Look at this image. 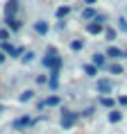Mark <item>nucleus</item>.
I'll return each instance as SVG.
<instances>
[{
    "label": "nucleus",
    "mask_w": 127,
    "mask_h": 134,
    "mask_svg": "<svg viewBox=\"0 0 127 134\" xmlns=\"http://www.w3.org/2000/svg\"><path fill=\"white\" fill-rule=\"evenodd\" d=\"M77 118H79V111H73L68 107L59 109V125H61V130H73V125L77 123Z\"/></svg>",
    "instance_id": "obj_1"
},
{
    "label": "nucleus",
    "mask_w": 127,
    "mask_h": 134,
    "mask_svg": "<svg viewBox=\"0 0 127 134\" xmlns=\"http://www.w3.org/2000/svg\"><path fill=\"white\" fill-rule=\"evenodd\" d=\"M2 23H5V27H7L11 34H16V32L23 30V21L18 16H2Z\"/></svg>",
    "instance_id": "obj_2"
},
{
    "label": "nucleus",
    "mask_w": 127,
    "mask_h": 134,
    "mask_svg": "<svg viewBox=\"0 0 127 134\" xmlns=\"http://www.w3.org/2000/svg\"><path fill=\"white\" fill-rule=\"evenodd\" d=\"M95 91H98L100 96H109V93L113 91V82L109 77H100L98 82H95Z\"/></svg>",
    "instance_id": "obj_3"
},
{
    "label": "nucleus",
    "mask_w": 127,
    "mask_h": 134,
    "mask_svg": "<svg viewBox=\"0 0 127 134\" xmlns=\"http://www.w3.org/2000/svg\"><path fill=\"white\" fill-rule=\"evenodd\" d=\"M32 125H36V120H34V118H30L27 114L18 116V118L11 123V127H14V130H27V127H32Z\"/></svg>",
    "instance_id": "obj_4"
},
{
    "label": "nucleus",
    "mask_w": 127,
    "mask_h": 134,
    "mask_svg": "<svg viewBox=\"0 0 127 134\" xmlns=\"http://www.w3.org/2000/svg\"><path fill=\"white\" fill-rule=\"evenodd\" d=\"M21 12V0H7L2 7V16H18Z\"/></svg>",
    "instance_id": "obj_5"
},
{
    "label": "nucleus",
    "mask_w": 127,
    "mask_h": 134,
    "mask_svg": "<svg viewBox=\"0 0 127 134\" xmlns=\"http://www.w3.org/2000/svg\"><path fill=\"white\" fill-rule=\"evenodd\" d=\"M36 107H39V109H48V107H61V96H57V93H55V96H48V98L41 100Z\"/></svg>",
    "instance_id": "obj_6"
},
{
    "label": "nucleus",
    "mask_w": 127,
    "mask_h": 134,
    "mask_svg": "<svg viewBox=\"0 0 127 134\" xmlns=\"http://www.w3.org/2000/svg\"><path fill=\"white\" fill-rule=\"evenodd\" d=\"M105 57H107V59H111V62H118V59L125 57V50H120L118 46H109V48L105 50Z\"/></svg>",
    "instance_id": "obj_7"
},
{
    "label": "nucleus",
    "mask_w": 127,
    "mask_h": 134,
    "mask_svg": "<svg viewBox=\"0 0 127 134\" xmlns=\"http://www.w3.org/2000/svg\"><path fill=\"white\" fill-rule=\"evenodd\" d=\"M59 77H61V71H52L48 73V86H50V91H55L57 93V89H59Z\"/></svg>",
    "instance_id": "obj_8"
},
{
    "label": "nucleus",
    "mask_w": 127,
    "mask_h": 134,
    "mask_svg": "<svg viewBox=\"0 0 127 134\" xmlns=\"http://www.w3.org/2000/svg\"><path fill=\"white\" fill-rule=\"evenodd\" d=\"M34 32L39 36H48L50 32V23L45 21V18H39V21H34Z\"/></svg>",
    "instance_id": "obj_9"
},
{
    "label": "nucleus",
    "mask_w": 127,
    "mask_h": 134,
    "mask_svg": "<svg viewBox=\"0 0 127 134\" xmlns=\"http://www.w3.org/2000/svg\"><path fill=\"white\" fill-rule=\"evenodd\" d=\"M84 27H86V32H89L91 36H98V34H102V32H105V25H102V23H98V21H89Z\"/></svg>",
    "instance_id": "obj_10"
},
{
    "label": "nucleus",
    "mask_w": 127,
    "mask_h": 134,
    "mask_svg": "<svg viewBox=\"0 0 127 134\" xmlns=\"http://www.w3.org/2000/svg\"><path fill=\"white\" fill-rule=\"evenodd\" d=\"M71 14H73V5H61V7L55 9V18L57 21H66Z\"/></svg>",
    "instance_id": "obj_11"
},
{
    "label": "nucleus",
    "mask_w": 127,
    "mask_h": 134,
    "mask_svg": "<svg viewBox=\"0 0 127 134\" xmlns=\"http://www.w3.org/2000/svg\"><path fill=\"white\" fill-rule=\"evenodd\" d=\"M34 98H36V89H25V91H21V96H18V102H21V105H27V102H32Z\"/></svg>",
    "instance_id": "obj_12"
},
{
    "label": "nucleus",
    "mask_w": 127,
    "mask_h": 134,
    "mask_svg": "<svg viewBox=\"0 0 127 134\" xmlns=\"http://www.w3.org/2000/svg\"><path fill=\"white\" fill-rule=\"evenodd\" d=\"M91 64L95 66V68H107V57H105V52H95V55L91 57Z\"/></svg>",
    "instance_id": "obj_13"
},
{
    "label": "nucleus",
    "mask_w": 127,
    "mask_h": 134,
    "mask_svg": "<svg viewBox=\"0 0 127 134\" xmlns=\"http://www.w3.org/2000/svg\"><path fill=\"white\" fill-rule=\"evenodd\" d=\"M79 16H82V21H86V23H89V21H93V18L98 16V9H95V7H84Z\"/></svg>",
    "instance_id": "obj_14"
},
{
    "label": "nucleus",
    "mask_w": 127,
    "mask_h": 134,
    "mask_svg": "<svg viewBox=\"0 0 127 134\" xmlns=\"http://www.w3.org/2000/svg\"><path fill=\"white\" fill-rule=\"evenodd\" d=\"M34 59H36V52H34V50H25V52H23V57L18 59V62H21L23 66H30Z\"/></svg>",
    "instance_id": "obj_15"
},
{
    "label": "nucleus",
    "mask_w": 127,
    "mask_h": 134,
    "mask_svg": "<svg viewBox=\"0 0 127 134\" xmlns=\"http://www.w3.org/2000/svg\"><path fill=\"white\" fill-rule=\"evenodd\" d=\"M107 71L111 73V75H123V66L118 62H107Z\"/></svg>",
    "instance_id": "obj_16"
},
{
    "label": "nucleus",
    "mask_w": 127,
    "mask_h": 134,
    "mask_svg": "<svg viewBox=\"0 0 127 134\" xmlns=\"http://www.w3.org/2000/svg\"><path fill=\"white\" fill-rule=\"evenodd\" d=\"M107 118H109V123H120V120H123V111H120V109H109Z\"/></svg>",
    "instance_id": "obj_17"
},
{
    "label": "nucleus",
    "mask_w": 127,
    "mask_h": 134,
    "mask_svg": "<svg viewBox=\"0 0 127 134\" xmlns=\"http://www.w3.org/2000/svg\"><path fill=\"white\" fill-rule=\"evenodd\" d=\"M98 73H100V71L93 66V64H84V75H86V77L95 80V77H98Z\"/></svg>",
    "instance_id": "obj_18"
},
{
    "label": "nucleus",
    "mask_w": 127,
    "mask_h": 134,
    "mask_svg": "<svg viewBox=\"0 0 127 134\" xmlns=\"http://www.w3.org/2000/svg\"><path fill=\"white\" fill-rule=\"evenodd\" d=\"M100 105L107 107V109H113V107H116V100H113L111 96H100Z\"/></svg>",
    "instance_id": "obj_19"
},
{
    "label": "nucleus",
    "mask_w": 127,
    "mask_h": 134,
    "mask_svg": "<svg viewBox=\"0 0 127 134\" xmlns=\"http://www.w3.org/2000/svg\"><path fill=\"white\" fill-rule=\"evenodd\" d=\"M55 57H59V55H43V59H41V64H43V68H52L55 66Z\"/></svg>",
    "instance_id": "obj_20"
},
{
    "label": "nucleus",
    "mask_w": 127,
    "mask_h": 134,
    "mask_svg": "<svg viewBox=\"0 0 127 134\" xmlns=\"http://www.w3.org/2000/svg\"><path fill=\"white\" fill-rule=\"evenodd\" d=\"M105 39L107 41H116V36H118V30H113V27H105Z\"/></svg>",
    "instance_id": "obj_21"
},
{
    "label": "nucleus",
    "mask_w": 127,
    "mask_h": 134,
    "mask_svg": "<svg viewBox=\"0 0 127 134\" xmlns=\"http://www.w3.org/2000/svg\"><path fill=\"white\" fill-rule=\"evenodd\" d=\"M82 48H84V39H73L71 41V50L73 52H79Z\"/></svg>",
    "instance_id": "obj_22"
},
{
    "label": "nucleus",
    "mask_w": 127,
    "mask_h": 134,
    "mask_svg": "<svg viewBox=\"0 0 127 134\" xmlns=\"http://www.w3.org/2000/svg\"><path fill=\"white\" fill-rule=\"evenodd\" d=\"M93 114H95V107L89 105V107H84V109L79 111V116H82V118H89V116H93Z\"/></svg>",
    "instance_id": "obj_23"
},
{
    "label": "nucleus",
    "mask_w": 127,
    "mask_h": 134,
    "mask_svg": "<svg viewBox=\"0 0 127 134\" xmlns=\"http://www.w3.org/2000/svg\"><path fill=\"white\" fill-rule=\"evenodd\" d=\"M0 41H11V32H9L5 25L0 27Z\"/></svg>",
    "instance_id": "obj_24"
},
{
    "label": "nucleus",
    "mask_w": 127,
    "mask_h": 134,
    "mask_svg": "<svg viewBox=\"0 0 127 134\" xmlns=\"http://www.w3.org/2000/svg\"><path fill=\"white\" fill-rule=\"evenodd\" d=\"M118 30H120V32H127V18H125V16H120V18H118Z\"/></svg>",
    "instance_id": "obj_25"
},
{
    "label": "nucleus",
    "mask_w": 127,
    "mask_h": 134,
    "mask_svg": "<svg viewBox=\"0 0 127 134\" xmlns=\"http://www.w3.org/2000/svg\"><path fill=\"white\" fill-rule=\"evenodd\" d=\"M43 84H48V75H36V86H43Z\"/></svg>",
    "instance_id": "obj_26"
},
{
    "label": "nucleus",
    "mask_w": 127,
    "mask_h": 134,
    "mask_svg": "<svg viewBox=\"0 0 127 134\" xmlns=\"http://www.w3.org/2000/svg\"><path fill=\"white\" fill-rule=\"evenodd\" d=\"M82 2H84V7H95L98 0H82Z\"/></svg>",
    "instance_id": "obj_27"
},
{
    "label": "nucleus",
    "mask_w": 127,
    "mask_h": 134,
    "mask_svg": "<svg viewBox=\"0 0 127 134\" xmlns=\"http://www.w3.org/2000/svg\"><path fill=\"white\" fill-rule=\"evenodd\" d=\"M118 105H123V107H127V96H120V98H118Z\"/></svg>",
    "instance_id": "obj_28"
},
{
    "label": "nucleus",
    "mask_w": 127,
    "mask_h": 134,
    "mask_svg": "<svg viewBox=\"0 0 127 134\" xmlns=\"http://www.w3.org/2000/svg\"><path fill=\"white\" fill-rule=\"evenodd\" d=\"M7 62V55H5V52H2V50H0V66H2V64Z\"/></svg>",
    "instance_id": "obj_29"
},
{
    "label": "nucleus",
    "mask_w": 127,
    "mask_h": 134,
    "mask_svg": "<svg viewBox=\"0 0 127 134\" xmlns=\"http://www.w3.org/2000/svg\"><path fill=\"white\" fill-rule=\"evenodd\" d=\"M2 111H5V105H0V114H2Z\"/></svg>",
    "instance_id": "obj_30"
}]
</instances>
